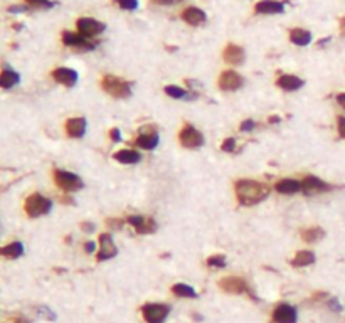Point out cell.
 <instances>
[{
	"label": "cell",
	"mask_w": 345,
	"mask_h": 323,
	"mask_svg": "<svg viewBox=\"0 0 345 323\" xmlns=\"http://www.w3.org/2000/svg\"><path fill=\"white\" fill-rule=\"evenodd\" d=\"M236 195H238L239 204L243 205H255L258 202L264 200L269 195V187L256 180H239L236 182Z\"/></svg>",
	"instance_id": "1"
},
{
	"label": "cell",
	"mask_w": 345,
	"mask_h": 323,
	"mask_svg": "<svg viewBox=\"0 0 345 323\" xmlns=\"http://www.w3.org/2000/svg\"><path fill=\"white\" fill-rule=\"evenodd\" d=\"M24 207H26L27 216L39 217V216L48 214V212L53 209V200L44 197V195H41V194H32L26 199Z\"/></svg>",
	"instance_id": "2"
},
{
	"label": "cell",
	"mask_w": 345,
	"mask_h": 323,
	"mask_svg": "<svg viewBox=\"0 0 345 323\" xmlns=\"http://www.w3.org/2000/svg\"><path fill=\"white\" fill-rule=\"evenodd\" d=\"M103 89L108 95H111L114 98H128L131 95V86L126 81L120 79L117 76H105L101 81Z\"/></svg>",
	"instance_id": "3"
},
{
	"label": "cell",
	"mask_w": 345,
	"mask_h": 323,
	"mask_svg": "<svg viewBox=\"0 0 345 323\" xmlns=\"http://www.w3.org/2000/svg\"><path fill=\"white\" fill-rule=\"evenodd\" d=\"M54 180L57 183V187L66 190V192H73V190L83 189V180L76 174L67 170H54Z\"/></svg>",
	"instance_id": "4"
},
{
	"label": "cell",
	"mask_w": 345,
	"mask_h": 323,
	"mask_svg": "<svg viewBox=\"0 0 345 323\" xmlns=\"http://www.w3.org/2000/svg\"><path fill=\"white\" fill-rule=\"evenodd\" d=\"M142 313L147 323H164L170 313V307L162 303H148L142 308Z\"/></svg>",
	"instance_id": "5"
},
{
	"label": "cell",
	"mask_w": 345,
	"mask_h": 323,
	"mask_svg": "<svg viewBox=\"0 0 345 323\" xmlns=\"http://www.w3.org/2000/svg\"><path fill=\"white\" fill-rule=\"evenodd\" d=\"M76 27H78V32L81 34V36H84L86 39L100 36V34L105 32V29H106V26L103 24V22L89 19V17H83V19H79L76 22Z\"/></svg>",
	"instance_id": "6"
},
{
	"label": "cell",
	"mask_w": 345,
	"mask_h": 323,
	"mask_svg": "<svg viewBox=\"0 0 345 323\" xmlns=\"http://www.w3.org/2000/svg\"><path fill=\"white\" fill-rule=\"evenodd\" d=\"M179 142L182 143V147L186 148H197L204 143V136L197 128H194L192 125H186L179 133Z\"/></svg>",
	"instance_id": "7"
},
{
	"label": "cell",
	"mask_w": 345,
	"mask_h": 323,
	"mask_svg": "<svg viewBox=\"0 0 345 323\" xmlns=\"http://www.w3.org/2000/svg\"><path fill=\"white\" fill-rule=\"evenodd\" d=\"M219 288L226 293H234V295H239V293H251L249 286L246 285V281L243 278H238V276H227V278H222L219 281Z\"/></svg>",
	"instance_id": "8"
},
{
	"label": "cell",
	"mask_w": 345,
	"mask_h": 323,
	"mask_svg": "<svg viewBox=\"0 0 345 323\" xmlns=\"http://www.w3.org/2000/svg\"><path fill=\"white\" fill-rule=\"evenodd\" d=\"M62 42H64V45H69V48H76L83 51H93L96 48L95 42H89L84 36L74 32H62Z\"/></svg>",
	"instance_id": "9"
},
{
	"label": "cell",
	"mask_w": 345,
	"mask_h": 323,
	"mask_svg": "<svg viewBox=\"0 0 345 323\" xmlns=\"http://www.w3.org/2000/svg\"><path fill=\"white\" fill-rule=\"evenodd\" d=\"M302 190L307 195H315V194H321V192H329V190H332V186L324 180H320L317 177H307V178H303V182H302Z\"/></svg>",
	"instance_id": "10"
},
{
	"label": "cell",
	"mask_w": 345,
	"mask_h": 323,
	"mask_svg": "<svg viewBox=\"0 0 345 323\" xmlns=\"http://www.w3.org/2000/svg\"><path fill=\"white\" fill-rule=\"evenodd\" d=\"M126 222L131 224V226L136 229V233H140V234H152L157 230V222H155L152 217L130 216L126 219Z\"/></svg>",
	"instance_id": "11"
},
{
	"label": "cell",
	"mask_w": 345,
	"mask_h": 323,
	"mask_svg": "<svg viewBox=\"0 0 345 323\" xmlns=\"http://www.w3.org/2000/svg\"><path fill=\"white\" fill-rule=\"evenodd\" d=\"M241 86H243V78L236 71L229 69V71H224L219 76V88L222 91H234L239 89Z\"/></svg>",
	"instance_id": "12"
},
{
	"label": "cell",
	"mask_w": 345,
	"mask_h": 323,
	"mask_svg": "<svg viewBox=\"0 0 345 323\" xmlns=\"http://www.w3.org/2000/svg\"><path fill=\"white\" fill-rule=\"evenodd\" d=\"M273 321L274 323H296V310L291 305H278L273 311Z\"/></svg>",
	"instance_id": "13"
},
{
	"label": "cell",
	"mask_w": 345,
	"mask_h": 323,
	"mask_svg": "<svg viewBox=\"0 0 345 323\" xmlns=\"http://www.w3.org/2000/svg\"><path fill=\"white\" fill-rule=\"evenodd\" d=\"M53 78L57 83L67 86V88H73L74 84L78 83V73L74 69L69 67H57L53 71Z\"/></svg>",
	"instance_id": "14"
},
{
	"label": "cell",
	"mask_w": 345,
	"mask_h": 323,
	"mask_svg": "<svg viewBox=\"0 0 345 323\" xmlns=\"http://www.w3.org/2000/svg\"><path fill=\"white\" fill-rule=\"evenodd\" d=\"M100 244H101V251L98 255V261H106V259H111L117 256V246L111 239L110 234H101L100 236Z\"/></svg>",
	"instance_id": "15"
},
{
	"label": "cell",
	"mask_w": 345,
	"mask_h": 323,
	"mask_svg": "<svg viewBox=\"0 0 345 323\" xmlns=\"http://www.w3.org/2000/svg\"><path fill=\"white\" fill-rule=\"evenodd\" d=\"M224 61L229 62V64H234V66L243 64L244 49L239 48V45H236V44H227L226 49H224Z\"/></svg>",
	"instance_id": "16"
},
{
	"label": "cell",
	"mask_w": 345,
	"mask_h": 323,
	"mask_svg": "<svg viewBox=\"0 0 345 323\" xmlns=\"http://www.w3.org/2000/svg\"><path fill=\"white\" fill-rule=\"evenodd\" d=\"M182 19L186 20L187 24H191V26H200V24H204V22H205L207 15H205L204 10H200L197 7H187L182 12Z\"/></svg>",
	"instance_id": "17"
},
{
	"label": "cell",
	"mask_w": 345,
	"mask_h": 323,
	"mask_svg": "<svg viewBox=\"0 0 345 323\" xmlns=\"http://www.w3.org/2000/svg\"><path fill=\"white\" fill-rule=\"evenodd\" d=\"M276 84H278L280 88L285 89V91H296V89H300L302 86L305 84V81L302 78H298V76H293V74H283V76L278 78Z\"/></svg>",
	"instance_id": "18"
},
{
	"label": "cell",
	"mask_w": 345,
	"mask_h": 323,
	"mask_svg": "<svg viewBox=\"0 0 345 323\" xmlns=\"http://www.w3.org/2000/svg\"><path fill=\"white\" fill-rule=\"evenodd\" d=\"M255 10L258 14H281L285 12V5L276 0H261L256 4Z\"/></svg>",
	"instance_id": "19"
},
{
	"label": "cell",
	"mask_w": 345,
	"mask_h": 323,
	"mask_svg": "<svg viewBox=\"0 0 345 323\" xmlns=\"http://www.w3.org/2000/svg\"><path fill=\"white\" fill-rule=\"evenodd\" d=\"M66 131L69 136L81 138L86 131V120L84 118H71L66 121Z\"/></svg>",
	"instance_id": "20"
},
{
	"label": "cell",
	"mask_w": 345,
	"mask_h": 323,
	"mask_svg": "<svg viewBox=\"0 0 345 323\" xmlns=\"http://www.w3.org/2000/svg\"><path fill=\"white\" fill-rule=\"evenodd\" d=\"M274 189L278 190L280 194H286V195H291V194H296L302 190V182L298 180H293V178H285V180H280L276 182Z\"/></svg>",
	"instance_id": "21"
},
{
	"label": "cell",
	"mask_w": 345,
	"mask_h": 323,
	"mask_svg": "<svg viewBox=\"0 0 345 323\" xmlns=\"http://www.w3.org/2000/svg\"><path fill=\"white\" fill-rule=\"evenodd\" d=\"M290 40L296 45H308L312 40V32L305 31V29H291Z\"/></svg>",
	"instance_id": "22"
},
{
	"label": "cell",
	"mask_w": 345,
	"mask_h": 323,
	"mask_svg": "<svg viewBox=\"0 0 345 323\" xmlns=\"http://www.w3.org/2000/svg\"><path fill=\"white\" fill-rule=\"evenodd\" d=\"M135 143L140 148L153 150L155 147L158 145V135H157V131H155V133H140V136L136 138Z\"/></svg>",
	"instance_id": "23"
},
{
	"label": "cell",
	"mask_w": 345,
	"mask_h": 323,
	"mask_svg": "<svg viewBox=\"0 0 345 323\" xmlns=\"http://www.w3.org/2000/svg\"><path fill=\"white\" fill-rule=\"evenodd\" d=\"M113 158L117 161H122V164L131 165V164H138L140 161V153L135 152V150H122V152H117L113 155Z\"/></svg>",
	"instance_id": "24"
},
{
	"label": "cell",
	"mask_w": 345,
	"mask_h": 323,
	"mask_svg": "<svg viewBox=\"0 0 345 323\" xmlns=\"http://www.w3.org/2000/svg\"><path fill=\"white\" fill-rule=\"evenodd\" d=\"M19 81H20L19 74H17L15 71H10V69H7V67H5L2 71V74H0V86H2L4 89L14 88Z\"/></svg>",
	"instance_id": "25"
},
{
	"label": "cell",
	"mask_w": 345,
	"mask_h": 323,
	"mask_svg": "<svg viewBox=\"0 0 345 323\" xmlns=\"http://www.w3.org/2000/svg\"><path fill=\"white\" fill-rule=\"evenodd\" d=\"M0 252L5 256V258H10V259H15L22 256V252H24V246H22V242L15 241V242H10V244L4 246L2 249H0Z\"/></svg>",
	"instance_id": "26"
},
{
	"label": "cell",
	"mask_w": 345,
	"mask_h": 323,
	"mask_svg": "<svg viewBox=\"0 0 345 323\" xmlns=\"http://www.w3.org/2000/svg\"><path fill=\"white\" fill-rule=\"evenodd\" d=\"M312 263H315V255L312 251H300L295 256V259L291 261L293 266H298V268L308 266V264H312Z\"/></svg>",
	"instance_id": "27"
},
{
	"label": "cell",
	"mask_w": 345,
	"mask_h": 323,
	"mask_svg": "<svg viewBox=\"0 0 345 323\" xmlns=\"http://www.w3.org/2000/svg\"><path fill=\"white\" fill-rule=\"evenodd\" d=\"M172 291H174L175 295L180 296V298H197V293H195L194 288L187 286V285H182V283L172 286Z\"/></svg>",
	"instance_id": "28"
},
{
	"label": "cell",
	"mask_w": 345,
	"mask_h": 323,
	"mask_svg": "<svg viewBox=\"0 0 345 323\" xmlns=\"http://www.w3.org/2000/svg\"><path fill=\"white\" fill-rule=\"evenodd\" d=\"M324 236H325L324 229H320V227H310V229L302 230V238L307 242H315V241L324 238Z\"/></svg>",
	"instance_id": "29"
},
{
	"label": "cell",
	"mask_w": 345,
	"mask_h": 323,
	"mask_svg": "<svg viewBox=\"0 0 345 323\" xmlns=\"http://www.w3.org/2000/svg\"><path fill=\"white\" fill-rule=\"evenodd\" d=\"M165 93L169 95V96H172V98H175V100H183V98H187V91L186 89H182V88H179V86H165Z\"/></svg>",
	"instance_id": "30"
},
{
	"label": "cell",
	"mask_w": 345,
	"mask_h": 323,
	"mask_svg": "<svg viewBox=\"0 0 345 323\" xmlns=\"http://www.w3.org/2000/svg\"><path fill=\"white\" fill-rule=\"evenodd\" d=\"M27 5H31V7H36V9H53L54 7V2H51V0H26Z\"/></svg>",
	"instance_id": "31"
},
{
	"label": "cell",
	"mask_w": 345,
	"mask_h": 323,
	"mask_svg": "<svg viewBox=\"0 0 345 323\" xmlns=\"http://www.w3.org/2000/svg\"><path fill=\"white\" fill-rule=\"evenodd\" d=\"M207 266H211V268H224V266H226V258L221 256V255L211 256L209 259H207Z\"/></svg>",
	"instance_id": "32"
},
{
	"label": "cell",
	"mask_w": 345,
	"mask_h": 323,
	"mask_svg": "<svg viewBox=\"0 0 345 323\" xmlns=\"http://www.w3.org/2000/svg\"><path fill=\"white\" fill-rule=\"evenodd\" d=\"M117 2L125 10H135L138 7V0H117Z\"/></svg>",
	"instance_id": "33"
},
{
	"label": "cell",
	"mask_w": 345,
	"mask_h": 323,
	"mask_svg": "<svg viewBox=\"0 0 345 323\" xmlns=\"http://www.w3.org/2000/svg\"><path fill=\"white\" fill-rule=\"evenodd\" d=\"M234 148H236V140H234V138H226L224 143H222L224 152H234Z\"/></svg>",
	"instance_id": "34"
},
{
	"label": "cell",
	"mask_w": 345,
	"mask_h": 323,
	"mask_svg": "<svg viewBox=\"0 0 345 323\" xmlns=\"http://www.w3.org/2000/svg\"><path fill=\"white\" fill-rule=\"evenodd\" d=\"M255 128H256V121H252V120H246L241 123V131H251Z\"/></svg>",
	"instance_id": "35"
},
{
	"label": "cell",
	"mask_w": 345,
	"mask_h": 323,
	"mask_svg": "<svg viewBox=\"0 0 345 323\" xmlns=\"http://www.w3.org/2000/svg\"><path fill=\"white\" fill-rule=\"evenodd\" d=\"M10 14H19V12H26L27 10V5H10L7 9Z\"/></svg>",
	"instance_id": "36"
},
{
	"label": "cell",
	"mask_w": 345,
	"mask_h": 323,
	"mask_svg": "<svg viewBox=\"0 0 345 323\" xmlns=\"http://www.w3.org/2000/svg\"><path fill=\"white\" fill-rule=\"evenodd\" d=\"M337 123H338V133H340L342 138H345V117H338Z\"/></svg>",
	"instance_id": "37"
},
{
	"label": "cell",
	"mask_w": 345,
	"mask_h": 323,
	"mask_svg": "<svg viewBox=\"0 0 345 323\" xmlns=\"http://www.w3.org/2000/svg\"><path fill=\"white\" fill-rule=\"evenodd\" d=\"M329 307H330V310H333V311H342L343 308H342V305L338 303V299H335V298H332L330 302H329Z\"/></svg>",
	"instance_id": "38"
},
{
	"label": "cell",
	"mask_w": 345,
	"mask_h": 323,
	"mask_svg": "<svg viewBox=\"0 0 345 323\" xmlns=\"http://www.w3.org/2000/svg\"><path fill=\"white\" fill-rule=\"evenodd\" d=\"M39 313L45 315V316H48L49 320H54V318H56V315L53 313V311H51L49 308H45V307H41V308H39Z\"/></svg>",
	"instance_id": "39"
},
{
	"label": "cell",
	"mask_w": 345,
	"mask_h": 323,
	"mask_svg": "<svg viewBox=\"0 0 345 323\" xmlns=\"http://www.w3.org/2000/svg\"><path fill=\"white\" fill-rule=\"evenodd\" d=\"M152 2L157 5H174V4H179L180 0H152Z\"/></svg>",
	"instance_id": "40"
},
{
	"label": "cell",
	"mask_w": 345,
	"mask_h": 323,
	"mask_svg": "<svg viewBox=\"0 0 345 323\" xmlns=\"http://www.w3.org/2000/svg\"><path fill=\"white\" fill-rule=\"evenodd\" d=\"M81 229L84 230V233H93V230L96 229V226H95V224H91V222H83Z\"/></svg>",
	"instance_id": "41"
},
{
	"label": "cell",
	"mask_w": 345,
	"mask_h": 323,
	"mask_svg": "<svg viewBox=\"0 0 345 323\" xmlns=\"http://www.w3.org/2000/svg\"><path fill=\"white\" fill-rule=\"evenodd\" d=\"M110 135H111V140L113 142H120V140H122V135H120V130L118 128H113L110 131Z\"/></svg>",
	"instance_id": "42"
},
{
	"label": "cell",
	"mask_w": 345,
	"mask_h": 323,
	"mask_svg": "<svg viewBox=\"0 0 345 323\" xmlns=\"http://www.w3.org/2000/svg\"><path fill=\"white\" fill-rule=\"evenodd\" d=\"M84 249H86V252H95V249H96V244L95 242H86L84 244Z\"/></svg>",
	"instance_id": "43"
},
{
	"label": "cell",
	"mask_w": 345,
	"mask_h": 323,
	"mask_svg": "<svg viewBox=\"0 0 345 323\" xmlns=\"http://www.w3.org/2000/svg\"><path fill=\"white\" fill-rule=\"evenodd\" d=\"M337 103L340 105L342 108H345V93H340L337 96Z\"/></svg>",
	"instance_id": "44"
},
{
	"label": "cell",
	"mask_w": 345,
	"mask_h": 323,
	"mask_svg": "<svg viewBox=\"0 0 345 323\" xmlns=\"http://www.w3.org/2000/svg\"><path fill=\"white\" fill-rule=\"evenodd\" d=\"M5 323H22V320L20 318H12L10 321H5Z\"/></svg>",
	"instance_id": "45"
},
{
	"label": "cell",
	"mask_w": 345,
	"mask_h": 323,
	"mask_svg": "<svg viewBox=\"0 0 345 323\" xmlns=\"http://www.w3.org/2000/svg\"><path fill=\"white\" fill-rule=\"evenodd\" d=\"M269 121H271V123H278L280 118L278 117H271V118H269Z\"/></svg>",
	"instance_id": "46"
}]
</instances>
